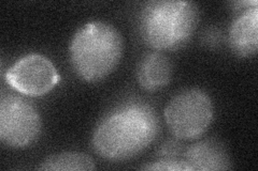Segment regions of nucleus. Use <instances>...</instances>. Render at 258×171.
I'll list each match as a JSON object with an SVG mask.
<instances>
[{"label": "nucleus", "mask_w": 258, "mask_h": 171, "mask_svg": "<svg viewBox=\"0 0 258 171\" xmlns=\"http://www.w3.org/2000/svg\"><path fill=\"white\" fill-rule=\"evenodd\" d=\"M159 133V120L150 105L132 102L113 110L97 125L94 150L110 160L136 156L152 144Z\"/></svg>", "instance_id": "f257e3e1"}, {"label": "nucleus", "mask_w": 258, "mask_h": 171, "mask_svg": "<svg viewBox=\"0 0 258 171\" xmlns=\"http://www.w3.org/2000/svg\"><path fill=\"white\" fill-rule=\"evenodd\" d=\"M124 53L122 35L107 23L92 22L81 27L70 45V60L83 80L98 81L115 70Z\"/></svg>", "instance_id": "f03ea898"}, {"label": "nucleus", "mask_w": 258, "mask_h": 171, "mask_svg": "<svg viewBox=\"0 0 258 171\" xmlns=\"http://www.w3.org/2000/svg\"><path fill=\"white\" fill-rule=\"evenodd\" d=\"M198 21V8L191 2H150L140 15L141 36L154 50H176L190 39Z\"/></svg>", "instance_id": "7ed1b4c3"}, {"label": "nucleus", "mask_w": 258, "mask_h": 171, "mask_svg": "<svg viewBox=\"0 0 258 171\" xmlns=\"http://www.w3.org/2000/svg\"><path fill=\"white\" fill-rule=\"evenodd\" d=\"M212 119V101L200 89H187L177 93L165 109L167 126L183 140L197 139L207 131Z\"/></svg>", "instance_id": "20e7f679"}, {"label": "nucleus", "mask_w": 258, "mask_h": 171, "mask_svg": "<svg viewBox=\"0 0 258 171\" xmlns=\"http://www.w3.org/2000/svg\"><path fill=\"white\" fill-rule=\"evenodd\" d=\"M41 132V119L29 101L16 95H3L0 102V140L10 148H26Z\"/></svg>", "instance_id": "39448f33"}, {"label": "nucleus", "mask_w": 258, "mask_h": 171, "mask_svg": "<svg viewBox=\"0 0 258 171\" xmlns=\"http://www.w3.org/2000/svg\"><path fill=\"white\" fill-rule=\"evenodd\" d=\"M5 78L16 92L31 97L47 94L60 80L52 61L40 54L22 57L7 71Z\"/></svg>", "instance_id": "423d86ee"}, {"label": "nucleus", "mask_w": 258, "mask_h": 171, "mask_svg": "<svg viewBox=\"0 0 258 171\" xmlns=\"http://www.w3.org/2000/svg\"><path fill=\"white\" fill-rule=\"evenodd\" d=\"M229 44L233 53L240 57L256 55L258 48V9H247L233 21L229 29Z\"/></svg>", "instance_id": "0eeeda50"}, {"label": "nucleus", "mask_w": 258, "mask_h": 171, "mask_svg": "<svg viewBox=\"0 0 258 171\" xmlns=\"http://www.w3.org/2000/svg\"><path fill=\"white\" fill-rule=\"evenodd\" d=\"M185 160L192 171L228 170L230 159L225 146L214 139H207L192 144L184 154Z\"/></svg>", "instance_id": "6e6552de"}, {"label": "nucleus", "mask_w": 258, "mask_h": 171, "mask_svg": "<svg viewBox=\"0 0 258 171\" xmlns=\"http://www.w3.org/2000/svg\"><path fill=\"white\" fill-rule=\"evenodd\" d=\"M171 76V63L165 55L160 53H152L144 56L137 71V78L140 86L148 91H156L166 87Z\"/></svg>", "instance_id": "1a4fd4ad"}, {"label": "nucleus", "mask_w": 258, "mask_h": 171, "mask_svg": "<svg viewBox=\"0 0 258 171\" xmlns=\"http://www.w3.org/2000/svg\"><path fill=\"white\" fill-rule=\"evenodd\" d=\"M40 170L88 171L96 169L94 160L84 153L63 152L48 156L41 162Z\"/></svg>", "instance_id": "9d476101"}, {"label": "nucleus", "mask_w": 258, "mask_h": 171, "mask_svg": "<svg viewBox=\"0 0 258 171\" xmlns=\"http://www.w3.org/2000/svg\"><path fill=\"white\" fill-rule=\"evenodd\" d=\"M142 170H159V171H192V168L187 164L185 159L176 158H163L160 160L151 162L150 165H145L141 168Z\"/></svg>", "instance_id": "9b49d317"}, {"label": "nucleus", "mask_w": 258, "mask_h": 171, "mask_svg": "<svg viewBox=\"0 0 258 171\" xmlns=\"http://www.w3.org/2000/svg\"><path fill=\"white\" fill-rule=\"evenodd\" d=\"M179 145H180V144L175 143L174 141L168 142V143L165 145V148L163 149V155H164L165 157H167V158H175V156L177 155L176 153L180 151V150H179Z\"/></svg>", "instance_id": "f8f14e48"}]
</instances>
